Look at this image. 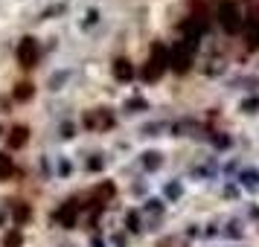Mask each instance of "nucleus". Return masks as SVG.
<instances>
[{"instance_id": "1", "label": "nucleus", "mask_w": 259, "mask_h": 247, "mask_svg": "<svg viewBox=\"0 0 259 247\" xmlns=\"http://www.w3.org/2000/svg\"><path fill=\"white\" fill-rule=\"evenodd\" d=\"M18 61H21V67H38V61H41V47H38L35 38H24V41L18 44Z\"/></svg>"}, {"instance_id": "2", "label": "nucleus", "mask_w": 259, "mask_h": 247, "mask_svg": "<svg viewBox=\"0 0 259 247\" xmlns=\"http://www.w3.org/2000/svg\"><path fill=\"white\" fill-rule=\"evenodd\" d=\"M84 125L88 128H108L111 125V114L108 111H94V114L84 117Z\"/></svg>"}, {"instance_id": "3", "label": "nucleus", "mask_w": 259, "mask_h": 247, "mask_svg": "<svg viewBox=\"0 0 259 247\" xmlns=\"http://www.w3.org/2000/svg\"><path fill=\"white\" fill-rule=\"evenodd\" d=\"M26 140H29V131L21 128V125H18V128L9 134V145H12V149H21V145H26Z\"/></svg>"}, {"instance_id": "4", "label": "nucleus", "mask_w": 259, "mask_h": 247, "mask_svg": "<svg viewBox=\"0 0 259 247\" xmlns=\"http://www.w3.org/2000/svg\"><path fill=\"white\" fill-rule=\"evenodd\" d=\"M15 175V163L9 154H0V180H9Z\"/></svg>"}, {"instance_id": "5", "label": "nucleus", "mask_w": 259, "mask_h": 247, "mask_svg": "<svg viewBox=\"0 0 259 247\" xmlns=\"http://www.w3.org/2000/svg\"><path fill=\"white\" fill-rule=\"evenodd\" d=\"M32 93H35V90H32V84H29V82L15 84V99H18V102H29V99H32Z\"/></svg>"}, {"instance_id": "6", "label": "nucleus", "mask_w": 259, "mask_h": 247, "mask_svg": "<svg viewBox=\"0 0 259 247\" xmlns=\"http://www.w3.org/2000/svg\"><path fill=\"white\" fill-rule=\"evenodd\" d=\"M114 76H117L119 82H128L131 76H134V70H131L128 61H117V64H114Z\"/></svg>"}, {"instance_id": "7", "label": "nucleus", "mask_w": 259, "mask_h": 247, "mask_svg": "<svg viewBox=\"0 0 259 247\" xmlns=\"http://www.w3.org/2000/svg\"><path fill=\"white\" fill-rule=\"evenodd\" d=\"M29 215H32V210H29V207H18V210H15V221L24 224L26 218H29Z\"/></svg>"}, {"instance_id": "8", "label": "nucleus", "mask_w": 259, "mask_h": 247, "mask_svg": "<svg viewBox=\"0 0 259 247\" xmlns=\"http://www.w3.org/2000/svg\"><path fill=\"white\" fill-rule=\"evenodd\" d=\"M6 247H21V233H18V230L6 235Z\"/></svg>"}, {"instance_id": "9", "label": "nucleus", "mask_w": 259, "mask_h": 247, "mask_svg": "<svg viewBox=\"0 0 259 247\" xmlns=\"http://www.w3.org/2000/svg\"><path fill=\"white\" fill-rule=\"evenodd\" d=\"M59 218H61L64 224H67V227H70V224H73V210H70V207H64V210L59 212Z\"/></svg>"}, {"instance_id": "10", "label": "nucleus", "mask_w": 259, "mask_h": 247, "mask_svg": "<svg viewBox=\"0 0 259 247\" xmlns=\"http://www.w3.org/2000/svg\"><path fill=\"white\" fill-rule=\"evenodd\" d=\"M61 137H73V125H64L61 128Z\"/></svg>"}, {"instance_id": "11", "label": "nucleus", "mask_w": 259, "mask_h": 247, "mask_svg": "<svg viewBox=\"0 0 259 247\" xmlns=\"http://www.w3.org/2000/svg\"><path fill=\"white\" fill-rule=\"evenodd\" d=\"M3 221H6V215H3V212H0V227H3Z\"/></svg>"}, {"instance_id": "12", "label": "nucleus", "mask_w": 259, "mask_h": 247, "mask_svg": "<svg viewBox=\"0 0 259 247\" xmlns=\"http://www.w3.org/2000/svg\"><path fill=\"white\" fill-rule=\"evenodd\" d=\"M0 134H3V128H0Z\"/></svg>"}]
</instances>
